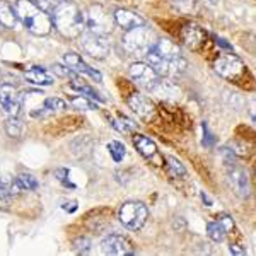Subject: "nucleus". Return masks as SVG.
Instances as JSON below:
<instances>
[{
	"instance_id": "f704fd0d",
	"label": "nucleus",
	"mask_w": 256,
	"mask_h": 256,
	"mask_svg": "<svg viewBox=\"0 0 256 256\" xmlns=\"http://www.w3.org/2000/svg\"><path fill=\"white\" fill-rule=\"evenodd\" d=\"M217 44L220 48H224V50H229V52H232V46H230L229 43H226V40L224 38H217Z\"/></svg>"
},
{
	"instance_id": "aec40b11",
	"label": "nucleus",
	"mask_w": 256,
	"mask_h": 256,
	"mask_svg": "<svg viewBox=\"0 0 256 256\" xmlns=\"http://www.w3.org/2000/svg\"><path fill=\"white\" fill-rule=\"evenodd\" d=\"M207 234L214 242H222L226 239L227 230L224 229V226H222L218 220H214V222H208L207 224Z\"/></svg>"
},
{
	"instance_id": "393cba45",
	"label": "nucleus",
	"mask_w": 256,
	"mask_h": 256,
	"mask_svg": "<svg viewBox=\"0 0 256 256\" xmlns=\"http://www.w3.org/2000/svg\"><path fill=\"white\" fill-rule=\"evenodd\" d=\"M108 150H110V156L113 158L114 162H122L123 159H125V146H123L122 142H116V140H113V142L108 144Z\"/></svg>"
},
{
	"instance_id": "e433bc0d",
	"label": "nucleus",
	"mask_w": 256,
	"mask_h": 256,
	"mask_svg": "<svg viewBox=\"0 0 256 256\" xmlns=\"http://www.w3.org/2000/svg\"><path fill=\"white\" fill-rule=\"evenodd\" d=\"M200 196H202V200H204V204L207 205V207H212V205H214V204H212V200H210V196H208V195H205L204 192L200 193Z\"/></svg>"
},
{
	"instance_id": "9d476101",
	"label": "nucleus",
	"mask_w": 256,
	"mask_h": 256,
	"mask_svg": "<svg viewBox=\"0 0 256 256\" xmlns=\"http://www.w3.org/2000/svg\"><path fill=\"white\" fill-rule=\"evenodd\" d=\"M130 77L134 79L140 88L150 90L154 88V84L159 80V76L154 68L150 67L146 62H135L130 65Z\"/></svg>"
},
{
	"instance_id": "ddd939ff",
	"label": "nucleus",
	"mask_w": 256,
	"mask_h": 256,
	"mask_svg": "<svg viewBox=\"0 0 256 256\" xmlns=\"http://www.w3.org/2000/svg\"><path fill=\"white\" fill-rule=\"evenodd\" d=\"M181 41L190 50H200L207 41V32L196 24H188L181 31Z\"/></svg>"
},
{
	"instance_id": "58836bf2",
	"label": "nucleus",
	"mask_w": 256,
	"mask_h": 256,
	"mask_svg": "<svg viewBox=\"0 0 256 256\" xmlns=\"http://www.w3.org/2000/svg\"><path fill=\"white\" fill-rule=\"evenodd\" d=\"M56 2H65V0H56Z\"/></svg>"
},
{
	"instance_id": "72a5a7b5",
	"label": "nucleus",
	"mask_w": 256,
	"mask_h": 256,
	"mask_svg": "<svg viewBox=\"0 0 256 256\" xmlns=\"http://www.w3.org/2000/svg\"><path fill=\"white\" fill-rule=\"evenodd\" d=\"M229 253L234 256H242V254H246V248H242L241 244H230Z\"/></svg>"
},
{
	"instance_id": "423d86ee",
	"label": "nucleus",
	"mask_w": 256,
	"mask_h": 256,
	"mask_svg": "<svg viewBox=\"0 0 256 256\" xmlns=\"http://www.w3.org/2000/svg\"><path fill=\"white\" fill-rule=\"evenodd\" d=\"M214 68H216V72L222 79L232 80V82L239 80L246 72V67H244V64H242V60L239 58V56L232 55V53H230V55L218 56L216 60V64H214Z\"/></svg>"
},
{
	"instance_id": "1a4fd4ad",
	"label": "nucleus",
	"mask_w": 256,
	"mask_h": 256,
	"mask_svg": "<svg viewBox=\"0 0 256 256\" xmlns=\"http://www.w3.org/2000/svg\"><path fill=\"white\" fill-rule=\"evenodd\" d=\"M101 250L104 254H111V256H126L135 253V248L132 244L130 239L125 236H120V234H110V236H106L101 242Z\"/></svg>"
},
{
	"instance_id": "a878e982",
	"label": "nucleus",
	"mask_w": 256,
	"mask_h": 256,
	"mask_svg": "<svg viewBox=\"0 0 256 256\" xmlns=\"http://www.w3.org/2000/svg\"><path fill=\"white\" fill-rule=\"evenodd\" d=\"M166 162H168V171L171 172L172 176L176 178H183L186 176V169H184V166L181 164V160H178L176 158H166Z\"/></svg>"
},
{
	"instance_id": "20e7f679",
	"label": "nucleus",
	"mask_w": 256,
	"mask_h": 256,
	"mask_svg": "<svg viewBox=\"0 0 256 256\" xmlns=\"http://www.w3.org/2000/svg\"><path fill=\"white\" fill-rule=\"evenodd\" d=\"M118 218L123 224V227L130 230H140L146 226L147 218H148V208L146 204L137 200H130L120 207Z\"/></svg>"
},
{
	"instance_id": "c85d7f7f",
	"label": "nucleus",
	"mask_w": 256,
	"mask_h": 256,
	"mask_svg": "<svg viewBox=\"0 0 256 256\" xmlns=\"http://www.w3.org/2000/svg\"><path fill=\"white\" fill-rule=\"evenodd\" d=\"M10 192L0 184V210H9L10 207Z\"/></svg>"
},
{
	"instance_id": "6ab92c4d",
	"label": "nucleus",
	"mask_w": 256,
	"mask_h": 256,
	"mask_svg": "<svg viewBox=\"0 0 256 256\" xmlns=\"http://www.w3.org/2000/svg\"><path fill=\"white\" fill-rule=\"evenodd\" d=\"M26 79L34 86H52L55 79L50 72H46L44 68H40V67H32L31 70L26 72Z\"/></svg>"
},
{
	"instance_id": "c756f323",
	"label": "nucleus",
	"mask_w": 256,
	"mask_h": 256,
	"mask_svg": "<svg viewBox=\"0 0 256 256\" xmlns=\"http://www.w3.org/2000/svg\"><path fill=\"white\" fill-rule=\"evenodd\" d=\"M74 248H76L77 253L86 254V253H89V251H90V241L88 238H79L76 242H74Z\"/></svg>"
},
{
	"instance_id": "473e14b6",
	"label": "nucleus",
	"mask_w": 256,
	"mask_h": 256,
	"mask_svg": "<svg viewBox=\"0 0 256 256\" xmlns=\"http://www.w3.org/2000/svg\"><path fill=\"white\" fill-rule=\"evenodd\" d=\"M55 174H56V178H58L60 183H64L65 186H72V188H74V184L70 183V180H68V169H64V168H62V169H56Z\"/></svg>"
},
{
	"instance_id": "6e6552de",
	"label": "nucleus",
	"mask_w": 256,
	"mask_h": 256,
	"mask_svg": "<svg viewBox=\"0 0 256 256\" xmlns=\"http://www.w3.org/2000/svg\"><path fill=\"white\" fill-rule=\"evenodd\" d=\"M22 99L16 86L12 84H2L0 86V110L7 116H19Z\"/></svg>"
},
{
	"instance_id": "7c9ffc66",
	"label": "nucleus",
	"mask_w": 256,
	"mask_h": 256,
	"mask_svg": "<svg viewBox=\"0 0 256 256\" xmlns=\"http://www.w3.org/2000/svg\"><path fill=\"white\" fill-rule=\"evenodd\" d=\"M220 152H222V156H224V164L227 166V169L236 166V156H234L232 150H229V148L224 147V148H220Z\"/></svg>"
},
{
	"instance_id": "4c0bfd02",
	"label": "nucleus",
	"mask_w": 256,
	"mask_h": 256,
	"mask_svg": "<svg viewBox=\"0 0 256 256\" xmlns=\"http://www.w3.org/2000/svg\"><path fill=\"white\" fill-rule=\"evenodd\" d=\"M217 2H218V0H210V4H212V6H217Z\"/></svg>"
},
{
	"instance_id": "f03ea898",
	"label": "nucleus",
	"mask_w": 256,
	"mask_h": 256,
	"mask_svg": "<svg viewBox=\"0 0 256 256\" xmlns=\"http://www.w3.org/2000/svg\"><path fill=\"white\" fill-rule=\"evenodd\" d=\"M16 14L28 31L34 36H46L53 28L52 18L48 12L41 9L34 0H18L14 6Z\"/></svg>"
},
{
	"instance_id": "a211bd4d",
	"label": "nucleus",
	"mask_w": 256,
	"mask_h": 256,
	"mask_svg": "<svg viewBox=\"0 0 256 256\" xmlns=\"http://www.w3.org/2000/svg\"><path fill=\"white\" fill-rule=\"evenodd\" d=\"M18 14H16V9L10 6L6 0H0V24L7 30H14L18 26Z\"/></svg>"
},
{
	"instance_id": "dca6fc26",
	"label": "nucleus",
	"mask_w": 256,
	"mask_h": 256,
	"mask_svg": "<svg viewBox=\"0 0 256 256\" xmlns=\"http://www.w3.org/2000/svg\"><path fill=\"white\" fill-rule=\"evenodd\" d=\"M150 92L158 94L160 99H171V101H172V99L178 98L180 89H178L171 80H168L166 77H164V79H159L158 82H156L154 88L150 89Z\"/></svg>"
},
{
	"instance_id": "2eb2a0df",
	"label": "nucleus",
	"mask_w": 256,
	"mask_h": 256,
	"mask_svg": "<svg viewBox=\"0 0 256 256\" xmlns=\"http://www.w3.org/2000/svg\"><path fill=\"white\" fill-rule=\"evenodd\" d=\"M113 19H114V22L125 31H130V30H134V28L146 26V19H144L142 16L134 10H128V9L114 10Z\"/></svg>"
},
{
	"instance_id": "39448f33",
	"label": "nucleus",
	"mask_w": 256,
	"mask_h": 256,
	"mask_svg": "<svg viewBox=\"0 0 256 256\" xmlns=\"http://www.w3.org/2000/svg\"><path fill=\"white\" fill-rule=\"evenodd\" d=\"M113 16H110L102 6H92L86 14V28H89L90 32L106 36L113 31Z\"/></svg>"
},
{
	"instance_id": "5701e85b",
	"label": "nucleus",
	"mask_w": 256,
	"mask_h": 256,
	"mask_svg": "<svg viewBox=\"0 0 256 256\" xmlns=\"http://www.w3.org/2000/svg\"><path fill=\"white\" fill-rule=\"evenodd\" d=\"M70 104L76 110H82V111H92L98 110V104L94 101H90L88 96H76L70 99Z\"/></svg>"
},
{
	"instance_id": "0eeeda50",
	"label": "nucleus",
	"mask_w": 256,
	"mask_h": 256,
	"mask_svg": "<svg viewBox=\"0 0 256 256\" xmlns=\"http://www.w3.org/2000/svg\"><path fill=\"white\" fill-rule=\"evenodd\" d=\"M80 46L84 50L86 55L92 56V58H104L106 55H110V41L106 36L102 34H96V32H86L82 34V41H80Z\"/></svg>"
},
{
	"instance_id": "b1692460",
	"label": "nucleus",
	"mask_w": 256,
	"mask_h": 256,
	"mask_svg": "<svg viewBox=\"0 0 256 256\" xmlns=\"http://www.w3.org/2000/svg\"><path fill=\"white\" fill-rule=\"evenodd\" d=\"M16 180H18V183L20 184L22 192H31V190L38 188V181H36V178L32 174H28V172H20Z\"/></svg>"
},
{
	"instance_id": "c9c22d12",
	"label": "nucleus",
	"mask_w": 256,
	"mask_h": 256,
	"mask_svg": "<svg viewBox=\"0 0 256 256\" xmlns=\"http://www.w3.org/2000/svg\"><path fill=\"white\" fill-rule=\"evenodd\" d=\"M64 210H67V212H74V210H77V202H70V204H65Z\"/></svg>"
},
{
	"instance_id": "f8f14e48",
	"label": "nucleus",
	"mask_w": 256,
	"mask_h": 256,
	"mask_svg": "<svg viewBox=\"0 0 256 256\" xmlns=\"http://www.w3.org/2000/svg\"><path fill=\"white\" fill-rule=\"evenodd\" d=\"M227 180H229L230 188L234 190L236 195H239L241 198L250 196V180H248V174L241 168L232 166L227 169Z\"/></svg>"
},
{
	"instance_id": "bb28decb",
	"label": "nucleus",
	"mask_w": 256,
	"mask_h": 256,
	"mask_svg": "<svg viewBox=\"0 0 256 256\" xmlns=\"http://www.w3.org/2000/svg\"><path fill=\"white\" fill-rule=\"evenodd\" d=\"M43 108L48 111H64L67 108V102L60 98H46L43 101Z\"/></svg>"
},
{
	"instance_id": "f3484780",
	"label": "nucleus",
	"mask_w": 256,
	"mask_h": 256,
	"mask_svg": "<svg viewBox=\"0 0 256 256\" xmlns=\"http://www.w3.org/2000/svg\"><path fill=\"white\" fill-rule=\"evenodd\" d=\"M134 146L137 147V150L147 159L154 158V156L158 154V146H156V142L154 140H150L148 137H146V135L135 134L134 135Z\"/></svg>"
},
{
	"instance_id": "2f4dec72",
	"label": "nucleus",
	"mask_w": 256,
	"mask_h": 256,
	"mask_svg": "<svg viewBox=\"0 0 256 256\" xmlns=\"http://www.w3.org/2000/svg\"><path fill=\"white\" fill-rule=\"evenodd\" d=\"M217 220L220 222L222 226H224L226 230L234 229V218L230 217V216H227V214H220V216H217Z\"/></svg>"
},
{
	"instance_id": "4be33fe9",
	"label": "nucleus",
	"mask_w": 256,
	"mask_h": 256,
	"mask_svg": "<svg viewBox=\"0 0 256 256\" xmlns=\"http://www.w3.org/2000/svg\"><path fill=\"white\" fill-rule=\"evenodd\" d=\"M111 125H113L120 134H132V132L137 128V123L134 120L126 118V116H118V118H113L111 120Z\"/></svg>"
},
{
	"instance_id": "cd10ccee",
	"label": "nucleus",
	"mask_w": 256,
	"mask_h": 256,
	"mask_svg": "<svg viewBox=\"0 0 256 256\" xmlns=\"http://www.w3.org/2000/svg\"><path fill=\"white\" fill-rule=\"evenodd\" d=\"M202 128H204V142H202V144H204L205 147H214V146H216V135L210 132L207 122L202 123Z\"/></svg>"
},
{
	"instance_id": "9b49d317",
	"label": "nucleus",
	"mask_w": 256,
	"mask_h": 256,
	"mask_svg": "<svg viewBox=\"0 0 256 256\" xmlns=\"http://www.w3.org/2000/svg\"><path fill=\"white\" fill-rule=\"evenodd\" d=\"M128 106H130V110L134 111L140 120H144V122H148V120H152L156 116L154 102L140 92H135L128 98Z\"/></svg>"
},
{
	"instance_id": "f257e3e1",
	"label": "nucleus",
	"mask_w": 256,
	"mask_h": 256,
	"mask_svg": "<svg viewBox=\"0 0 256 256\" xmlns=\"http://www.w3.org/2000/svg\"><path fill=\"white\" fill-rule=\"evenodd\" d=\"M52 22L55 24L56 31L68 40H76L82 36L86 30V14L76 4L72 2H60L53 9Z\"/></svg>"
},
{
	"instance_id": "4468645a",
	"label": "nucleus",
	"mask_w": 256,
	"mask_h": 256,
	"mask_svg": "<svg viewBox=\"0 0 256 256\" xmlns=\"http://www.w3.org/2000/svg\"><path fill=\"white\" fill-rule=\"evenodd\" d=\"M64 60H65V64H67V67L70 70H76V72H79V74L89 76L90 79H94L96 82H101V74H99L96 68H92L90 65L86 64V62L82 60L80 55H77V53L70 52V53H65Z\"/></svg>"
},
{
	"instance_id": "7ed1b4c3",
	"label": "nucleus",
	"mask_w": 256,
	"mask_h": 256,
	"mask_svg": "<svg viewBox=\"0 0 256 256\" xmlns=\"http://www.w3.org/2000/svg\"><path fill=\"white\" fill-rule=\"evenodd\" d=\"M123 48L128 55L134 56H146L147 52L152 48L154 44V32H152L148 28L140 26V28H134V30L126 31V34L123 36L122 40Z\"/></svg>"
},
{
	"instance_id": "412c9836",
	"label": "nucleus",
	"mask_w": 256,
	"mask_h": 256,
	"mask_svg": "<svg viewBox=\"0 0 256 256\" xmlns=\"http://www.w3.org/2000/svg\"><path fill=\"white\" fill-rule=\"evenodd\" d=\"M6 132L12 138H19L24 134V123L18 116H9L6 122Z\"/></svg>"
}]
</instances>
